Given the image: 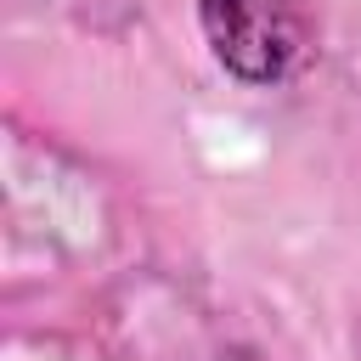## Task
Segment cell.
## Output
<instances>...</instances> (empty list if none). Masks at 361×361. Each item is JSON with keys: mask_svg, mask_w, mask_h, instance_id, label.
I'll return each instance as SVG.
<instances>
[{"mask_svg": "<svg viewBox=\"0 0 361 361\" xmlns=\"http://www.w3.org/2000/svg\"><path fill=\"white\" fill-rule=\"evenodd\" d=\"M203 39L243 85H282L316 28V0H197Z\"/></svg>", "mask_w": 361, "mask_h": 361, "instance_id": "1", "label": "cell"}]
</instances>
